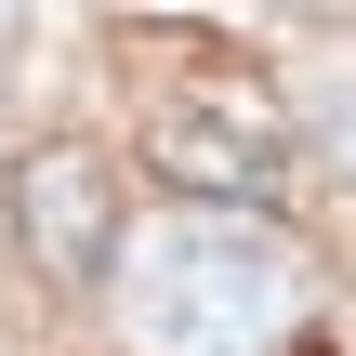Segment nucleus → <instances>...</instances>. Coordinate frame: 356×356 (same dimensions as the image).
Masks as SVG:
<instances>
[{"label": "nucleus", "mask_w": 356, "mask_h": 356, "mask_svg": "<svg viewBox=\"0 0 356 356\" xmlns=\"http://www.w3.org/2000/svg\"><path fill=\"white\" fill-rule=\"evenodd\" d=\"M106 277L132 356H277L304 330V251L251 211H159L119 238Z\"/></svg>", "instance_id": "obj_1"}, {"label": "nucleus", "mask_w": 356, "mask_h": 356, "mask_svg": "<svg viewBox=\"0 0 356 356\" xmlns=\"http://www.w3.org/2000/svg\"><path fill=\"white\" fill-rule=\"evenodd\" d=\"M145 159L172 172L185 211H238V198L277 185V159H291V106H277L264 79H238V66H225V79H185V92H159Z\"/></svg>", "instance_id": "obj_2"}, {"label": "nucleus", "mask_w": 356, "mask_h": 356, "mask_svg": "<svg viewBox=\"0 0 356 356\" xmlns=\"http://www.w3.org/2000/svg\"><path fill=\"white\" fill-rule=\"evenodd\" d=\"M13 238H26V264H40L53 291L106 277V264H119V172H106L92 145H26V159H13Z\"/></svg>", "instance_id": "obj_3"}, {"label": "nucleus", "mask_w": 356, "mask_h": 356, "mask_svg": "<svg viewBox=\"0 0 356 356\" xmlns=\"http://www.w3.org/2000/svg\"><path fill=\"white\" fill-rule=\"evenodd\" d=\"M317 132H330V159L356 172V79H343V92H317Z\"/></svg>", "instance_id": "obj_4"}]
</instances>
